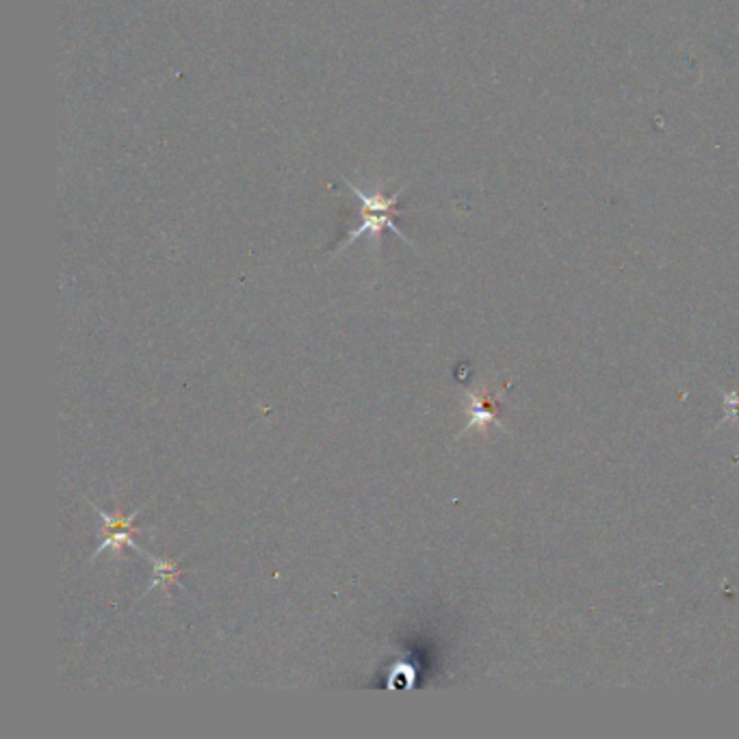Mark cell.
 Masks as SVG:
<instances>
[{
	"mask_svg": "<svg viewBox=\"0 0 739 739\" xmlns=\"http://www.w3.org/2000/svg\"><path fill=\"white\" fill-rule=\"evenodd\" d=\"M343 181H346L348 189H352V193H354V197L359 199L361 208H359V226H356L354 230H350V234L346 237V241L339 245L337 254H339L341 250H346L348 245H352V243H354L356 239H361L363 234H365V237H371L373 243L377 245V239L381 237L384 230L395 232L401 241H405L408 245H412V243L408 241V237L401 232V228L395 223V217H397L399 213H403V210H399V202H401V197H403V193H405V189H408V183L401 186L399 191H395L392 195H384L381 186H377V189L370 191V189H361V186L350 183L348 179H343Z\"/></svg>",
	"mask_w": 739,
	"mask_h": 739,
	"instance_id": "1",
	"label": "cell"
},
{
	"mask_svg": "<svg viewBox=\"0 0 739 739\" xmlns=\"http://www.w3.org/2000/svg\"><path fill=\"white\" fill-rule=\"evenodd\" d=\"M85 501L96 510V514L100 517V521H102V541H100V545H98V549L94 552V555L89 557L92 561L98 557L100 554H105V552H116V554H122L126 547L129 549H133L135 554L144 555L146 557V554L148 552H144L137 543H135V528H133V523H135V519L144 512V508L146 506H142V508H137L133 514H129V517H122V512H116V514H109V512H105V510H100L94 501H89L87 497H85Z\"/></svg>",
	"mask_w": 739,
	"mask_h": 739,
	"instance_id": "2",
	"label": "cell"
},
{
	"mask_svg": "<svg viewBox=\"0 0 739 739\" xmlns=\"http://www.w3.org/2000/svg\"><path fill=\"white\" fill-rule=\"evenodd\" d=\"M146 557L153 564V581H150V585H148V590L144 594H148L153 590H159L163 594H170L174 587H183L185 590V585L181 583L183 568L177 561L153 554H146Z\"/></svg>",
	"mask_w": 739,
	"mask_h": 739,
	"instance_id": "3",
	"label": "cell"
}]
</instances>
